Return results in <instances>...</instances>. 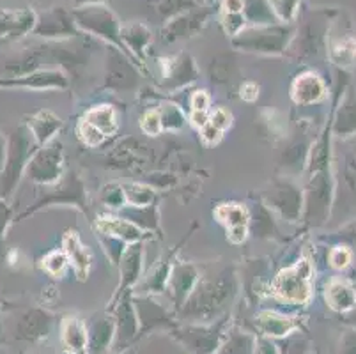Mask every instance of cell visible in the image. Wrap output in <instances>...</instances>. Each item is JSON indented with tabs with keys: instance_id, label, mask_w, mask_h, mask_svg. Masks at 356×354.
Returning a JSON list of instances; mask_svg holds the SVG:
<instances>
[{
	"instance_id": "obj_1",
	"label": "cell",
	"mask_w": 356,
	"mask_h": 354,
	"mask_svg": "<svg viewBox=\"0 0 356 354\" xmlns=\"http://www.w3.org/2000/svg\"><path fill=\"white\" fill-rule=\"evenodd\" d=\"M312 266L309 261H300L289 269H284L273 282V292L278 300L291 305H303L312 294Z\"/></svg>"
},
{
	"instance_id": "obj_2",
	"label": "cell",
	"mask_w": 356,
	"mask_h": 354,
	"mask_svg": "<svg viewBox=\"0 0 356 354\" xmlns=\"http://www.w3.org/2000/svg\"><path fill=\"white\" fill-rule=\"evenodd\" d=\"M216 216L222 220L223 223H227L229 227V239L232 243H241L247 238V223L248 214L247 209L238 204H231V206H222L216 211Z\"/></svg>"
},
{
	"instance_id": "obj_3",
	"label": "cell",
	"mask_w": 356,
	"mask_h": 354,
	"mask_svg": "<svg viewBox=\"0 0 356 354\" xmlns=\"http://www.w3.org/2000/svg\"><path fill=\"white\" fill-rule=\"evenodd\" d=\"M63 342L67 353L71 354H87L89 347V333L86 324L76 317H67L63 323Z\"/></svg>"
},
{
	"instance_id": "obj_4",
	"label": "cell",
	"mask_w": 356,
	"mask_h": 354,
	"mask_svg": "<svg viewBox=\"0 0 356 354\" xmlns=\"http://www.w3.org/2000/svg\"><path fill=\"white\" fill-rule=\"evenodd\" d=\"M326 301L337 312H348L356 305V291L342 280H332L326 287Z\"/></svg>"
},
{
	"instance_id": "obj_5",
	"label": "cell",
	"mask_w": 356,
	"mask_h": 354,
	"mask_svg": "<svg viewBox=\"0 0 356 354\" xmlns=\"http://www.w3.org/2000/svg\"><path fill=\"white\" fill-rule=\"evenodd\" d=\"M257 326L268 337H286L296 328V323L291 317L280 316L275 312H262L257 319Z\"/></svg>"
},
{
	"instance_id": "obj_6",
	"label": "cell",
	"mask_w": 356,
	"mask_h": 354,
	"mask_svg": "<svg viewBox=\"0 0 356 354\" xmlns=\"http://www.w3.org/2000/svg\"><path fill=\"white\" fill-rule=\"evenodd\" d=\"M325 94L323 82L316 74H303L294 82L293 96L298 103H314Z\"/></svg>"
},
{
	"instance_id": "obj_7",
	"label": "cell",
	"mask_w": 356,
	"mask_h": 354,
	"mask_svg": "<svg viewBox=\"0 0 356 354\" xmlns=\"http://www.w3.org/2000/svg\"><path fill=\"white\" fill-rule=\"evenodd\" d=\"M64 248H66L67 257L73 261V266L74 269H76V273L83 278V275H86L87 269H89L90 266L89 250H87L86 246L79 241V238L73 236V234H67L66 236V239H64Z\"/></svg>"
},
{
	"instance_id": "obj_8",
	"label": "cell",
	"mask_w": 356,
	"mask_h": 354,
	"mask_svg": "<svg viewBox=\"0 0 356 354\" xmlns=\"http://www.w3.org/2000/svg\"><path fill=\"white\" fill-rule=\"evenodd\" d=\"M86 121L98 128L103 135H112L118 128V119H115V112L110 106H95L89 110L86 115Z\"/></svg>"
},
{
	"instance_id": "obj_9",
	"label": "cell",
	"mask_w": 356,
	"mask_h": 354,
	"mask_svg": "<svg viewBox=\"0 0 356 354\" xmlns=\"http://www.w3.org/2000/svg\"><path fill=\"white\" fill-rule=\"evenodd\" d=\"M112 337H114V326L106 321H103L102 324L95 328V330L89 333V349L90 354H103L106 351V347L112 342Z\"/></svg>"
},
{
	"instance_id": "obj_10",
	"label": "cell",
	"mask_w": 356,
	"mask_h": 354,
	"mask_svg": "<svg viewBox=\"0 0 356 354\" xmlns=\"http://www.w3.org/2000/svg\"><path fill=\"white\" fill-rule=\"evenodd\" d=\"M99 229H103L105 232L114 234L122 239H128V241H134V239L140 238V232H138L137 227H134L128 222H121V220H105V222H99Z\"/></svg>"
},
{
	"instance_id": "obj_11",
	"label": "cell",
	"mask_w": 356,
	"mask_h": 354,
	"mask_svg": "<svg viewBox=\"0 0 356 354\" xmlns=\"http://www.w3.org/2000/svg\"><path fill=\"white\" fill-rule=\"evenodd\" d=\"M79 131H80V136H82V140L86 142L87 145H98V144H102L103 136H105L102 131H99L98 128H95V126L90 124V122H87L86 119H83V121L80 122Z\"/></svg>"
},
{
	"instance_id": "obj_12",
	"label": "cell",
	"mask_w": 356,
	"mask_h": 354,
	"mask_svg": "<svg viewBox=\"0 0 356 354\" xmlns=\"http://www.w3.org/2000/svg\"><path fill=\"white\" fill-rule=\"evenodd\" d=\"M208 124H211L213 128L218 129L220 133H223L229 126H231V113H229L227 110L216 108L215 112L211 113V117H209Z\"/></svg>"
},
{
	"instance_id": "obj_13",
	"label": "cell",
	"mask_w": 356,
	"mask_h": 354,
	"mask_svg": "<svg viewBox=\"0 0 356 354\" xmlns=\"http://www.w3.org/2000/svg\"><path fill=\"white\" fill-rule=\"evenodd\" d=\"M161 128V117L160 113L154 112V110H149L144 117H142V129H144L147 135H156Z\"/></svg>"
},
{
	"instance_id": "obj_14",
	"label": "cell",
	"mask_w": 356,
	"mask_h": 354,
	"mask_svg": "<svg viewBox=\"0 0 356 354\" xmlns=\"http://www.w3.org/2000/svg\"><path fill=\"white\" fill-rule=\"evenodd\" d=\"M64 266H66V257L59 252L50 253V255L44 259V268H47L51 275H59L64 269Z\"/></svg>"
},
{
	"instance_id": "obj_15",
	"label": "cell",
	"mask_w": 356,
	"mask_h": 354,
	"mask_svg": "<svg viewBox=\"0 0 356 354\" xmlns=\"http://www.w3.org/2000/svg\"><path fill=\"white\" fill-rule=\"evenodd\" d=\"M330 262H332L333 268L337 269L346 268V266L351 262V253H349L346 248L332 250V253H330Z\"/></svg>"
},
{
	"instance_id": "obj_16",
	"label": "cell",
	"mask_w": 356,
	"mask_h": 354,
	"mask_svg": "<svg viewBox=\"0 0 356 354\" xmlns=\"http://www.w3.org/2000/svg\"><path fill=\"white\" fill-rule=\"evenodd\" d=\"M255 354H280L277 346L268 339H259L255 342Z\"/></svg>"
},
{
	"instance_id": "obj_17",
	"label": "cell",
	"mask_w": 356,
	"mask_h": 354,
	"mask_svg": "<svg viewBox=\"0 0 356 354\" xmlns=\"http://www.w3.org/2000/svg\"><path fill=\"white\" fill-rule=\"evenodd\" d=\"M209 105V97L206 92H197L192 99V106H193V112H202L206 113Z\"/></svg>"
},
{
	"instance_id": "obj_18",
	"label": "cell",
	"mask_w": 356,
	"mask_h": 354,
	"mask_svg": "<svg viewBox=\"0 0 356 354\" xmlns=\"http://www.w3.org/2000/svg\"><path fill=\"white\" fill-rule=\"evenodd\" d=\"M241 96H243V99H247V102H254L255 97H257V87L252 86V83H248V86L243 87Z\"/></svg>"
},
{
	"instance_id": "obj_19",
	"label": "cell",
	"mask_w": 356,
	"mask_h": 354,
	"mask_svg": "<svg viewBox=\"0 0 356 354\" xmlns=\"http://www.w3.org/2000/svg\"><path fill=\"white\" fill-rule=\"evenodd\" d=\"M128 354H129V353H128ZM131 354H134V353H131Z\"/></svg>"
}]
</instances>
